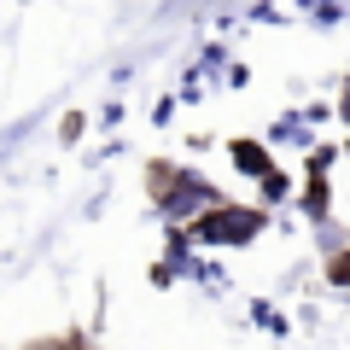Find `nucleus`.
<instances>
[{
	"instance_id": "1",
	"label": "nucleus",
	"mask_w": 350,
	"mask_h": 350,
	"mask_svg": "<svg viewBox=\"0 0 350 350\" xmlns=\"http://www.w3.org/2000/svg\"><path fill=\"white\" fill-rule=\"evenodd\" d=\"M257 234H262V216L257 211H228V204H216L211 216L193 222V239H204V245H239V239H257Z\"/></svg>"
},
{
	"instance_id": "2",
	"label": "nucleus",
	"mask_w": 350,
	"mask_h": 350,
	"mask_svg": "<svg viewBox=\"0 0 350 350\" xmlns=\"http://www.w3.org/2000/svg\"><path fill=\"white\" fill-rule=\"evenodd\" d=\"M234 163H239L245 175H269V152H262L257 140H239V146H234Z\"/></svg>"
}]
</instances>
